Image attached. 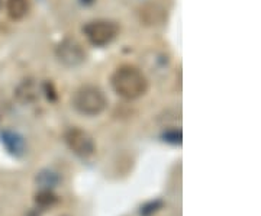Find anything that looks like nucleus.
Returning <instances> with one entry per match:
<instances>
[{
  "mask_svg": "<svg viewBox=\"0 0 261 216\" xmlns=\"http://www.w3.org/2000/svg\"><path fill=\"white\" fill-rule=\"evenodd\" d=\"M115 93L126 100H134L147 93L148 80L140 68L134 66H121L112 75Z\"/></svg>",
  "mask_w": 261,
  "mask_h": 216,
  "instance_id": "f257e3e1",
  "label": "nucleus"
},
{
  "mask_svg": "<svg viewBox=\"0 0 261 216\" xmlns=\"http://www.w3.org/2000/svg\"><path fill=\"white\" fill-rule=\"evenodd\" d=\"M108 99L97 86L86 85L75 90L73 106L84 116H97L106 109Z\"/></svg>",
  "mask_w": 261,
  "mask_h": 216,
  "instance_id": "f03ea898",
  "label": "nucleus"
},
{
  "mask_svg": "<svg viewBox=\"0 0 261 216\" xmlns=\"http://www.w3.org/2000/svg\"><path fill=\"white\" fill-rule=\"evenodd\" d=\"M83 32L89 42L94 47H105L111 44L119 34V26L112 20H92L83 28Z\"/></svg>",
  "mask_w": 261,
  "mask_h": 216,
  "instance_id": "7ed1b4c3",
  "label": "nucleus"
},
{
  "mask_svg": "<svg viewBox=\"0 0 261 216\" xmlns=\"http://www.w3.org/2000/svg\"><path fill=\"white\" fill-rule=\"evenodd\" d=\"M65 144L68 145V148L74 152L75 155L82 157V158H89L92 157L96 151L93 138L89 132H86L82 128H70L65 132L64 135Z\"/></svg>",
  "mask_w": 261,
  "mask_h": 216,
  "instance_id": "20e7f679",
  "label": "nucleus"
},
{
  "mask_svg": "<svg viewBox=\"0 0 261 216\" xmlns=\"http://www.w3.org/2000/svg\"><path fill=\"white\" fill-rule=\"evenodd\" d=\"M57 58L67 67H77L86 61V51L75 38H65L56 49Z\"/></svg>",
  "mask_w": 261,
  "mask_h": 216,
  "instance_id": "39448f33",
  "label": "nucleus"
},
{
  "mask_svg": "<svg viewBox=\"0 0 261 216\" xmlns=\"http://www.w3.org/2000/svg\"><path fill=\"white\" fill-rule=\"evenodd\" d=\"M141 22L147 26H159L167 20V10L157 2H147L140 8Z\"/></svg>",
  "mask_w": 261,
  "mask_h": 216,
  "instance_id": "423d86ee",
  "label": "nucleus"
},
{
  "mask_svg": "<svg viewBox=\"0 0 261 216\" xmlns=\"http://www.w3.org/2000/svg\"><path fill=\"white\" fill-rule=\"evenodd\" d=\"M2 142L5 144V147L8 148L10 154H13V155H22L25 151V141L16 132H3L2 133Z\"/></svg>",
  "mask_w": 261,
  "mask_h": 216,
  "instance_id": "0eeeda50",
  "label": "nucleus"
},
{
  "mask_svg": "<svg viewBox=\"0 0 261 216\" xmlns=\"http://www.w3.org/2000/svg\"><path fill=\"white\" fill-rule=\"evenodd\" d=\"M16 97L23 103H31L38 99V89L34 82L25 80L16 89Z\"/></svg>",
  "mask_w": 261,
  "mask_h": 216,
  "instance_id": "6e6552de",
  "label": "nucleus"
},
{
  "mask_svg": "<svg viewBox=\"0 0 261 216\" xmlns=\"http://www.w3.org/2000/svg\"><path fill=\"white\" fill-rule=\"evenodd\" d=\"M6 10H8V15L13 20L25 18L29 12V0H8Z\"/></svg>",
  "mask_w": 261,
  "mask_h": 216,
  "instance_id": "1a4fd4ad",
  "label": "nucleus"
},
{
  "mask_svg": "<svg viewBox=\"0 0 261 216\" xmlns=\"http://www.w3.org/2000/svg\"><path fill=\"white\" fill-rule=\"evenodd\" d=\"M35 203L39 207H51L58 202V196L51 188H41L35 195Z\"/></svg>",
  "mask_w": 261,
  "mask_h": 216,
  "instance_id": "9d476101",
  "label": "nucleus"
},
{
  "mask_svg": "<svg viewBox=\"0 0 261 216\" xmlns=\"http://www.w3.org/2000/svg\"><path fill=\"white\" fill-rule=\"evenodd\" d=\"M38 184L41 186L42 188H53L56 187L60 181V176L51 171V170H42L37 177Z\"/></svg>",
  "mask_w": 261,
  "mask_h": 216,
  "instance_id": "9b49d317",
  "label": "nucleus"
},
{
  "mask_svg": "<svg viewBox=\"0 0 261 216\" xmlns=\"http://www.w3.org/2000/svg\"><path fill=\"white\" fill-rule=\"evenodd\" d=\"M163 206H164L163 200H152V202L145 203L144 206H141L140 213L141 216H151L154 215L155 212H159L160 209H163Z\"/></svg>",
  "mask_w": 261,
  "mask_h": 216,
  "instance_id": "f8f14e48",
  "label": "nucleus"
},
{
  "mask_svg": "<svg viewBox=\"0 0 261 216\" xmlns=\"http://www.w3.org/2000/svg\"><path fill=\"white\" fill-rule=\"evenodd\" d=\"M163 138H164V141L170 142V144H176V145H180L181 144V138H183V135H181V131L180 129H171V131H167L164 135H163Z\"/></svg>",
  "mask_w": 261,
  "mask_h": 216,
  "instance_id": "ddd939ff",
  "label": "nucleus"
}]
</instances>
